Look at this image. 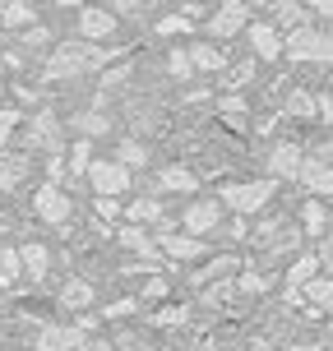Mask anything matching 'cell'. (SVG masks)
<instances>
[{
    "mask_svg": "<svg viewBox=\"0 0 333 351\" xmlns=\"http://www.w3.org/2000/svg\"><path fill=\"white\" fill-rule=\"evenodd\" d=\"M111 56L116 51H106L97 42H60L51 51V60H47V79H74L84 70H102Z\"/></svg>",
    "mask_w": 333,
    "mask_h": 351,
    "instance_id": "obj_1",
    "label": "cell"
},
{
    "mask_svg": "<svg viewBox=\"0 0 333 351\" xmlns=\"http://www.w3.org/2000/svg\"><path fill=\"white\" fill-rule=\"evenodd\" d=\"M282 56L297 60V65H333V33H319V28L306 23V28H297V33H287Z\"/></svg>",
    "mask_w": 333,
    "mask_h": 351,
    "instance_id": "obj_2",
    "label": "cell"
},
{
    "mask_svg": "<svg viewBox=\"0 0 333 351\" xmlns=\"http://www.w3.org/2000/svg\"><path fill=\"white\" fill-rule=\"evenodd\" d=\"M273 190H278V180H231V185L218 190V204L241 213V217H250V213H260L273 199Z\"/></svg>",
    "mask_w": 333,
    "mask_h": 351,
    "instance_id": "obj_3",
    "label": "cell"
},
{
    "mask_svg": "<svg viewBox=\"0 0 333 351\" xmlns=\"http://www.w3.org/2000/svg\"><path fill=\"white\" fill-rule=\"evenodd\" d=\"M246 23H250V5L246 0H222V5L213 10V19H209V37L213 42L236 37V33H246Z\"/></svg>",
    "mask_w": 333,
    "mask_h": 351,
    "instance_id": "obj_4",
    "label": "cell"
},
{
    "mask_svg": "<svg viewBox=\"0 0 333 351\" xmlns=\"http://www.w3.org/2000/svg\"><path fill=\"white\" fill-rule=\"evenodd\" d=\"M33 208H37V217H42V222H51V227H65V222H70V194L60 190V185H51V180H47V185H42V190L33 194Z\"/></svg>",
    "mask_w": 333,
    "mask_h": 351,
    "instance_id": "obj_5",
    "label": "cell"
},
{
    "mask_svg": "<svg viewBox=\"0 0 333 351\" xmlns=\"http://www.w3.org/2000/svg\"><path fill=\"white\" fill-rule=\"evenodd\" d=\"M88 185L97 194H106V199H116V194L130 190V171H125L116 158H106V162H93L88 167Z\"/></svg>",
    "mask_w": 333,
    "mask_h": 351,
    "instance_id": "obj_6",
    "label": "cell"
},
{
    "mask_svg": "<svg viewBox=\"0 0 333 351\" xmlns=\"http://www.w3.org/2000/svg\"><path fill=\"white\" fill-rule=\"evenodd\" d=\"M301 158H306L301 143H287V139L273 143V148H268V162H264V167H268V180H297Z\"/></svg>",
    "mask_w": 333,
    "mask_h": 351,
    "instance_id": "obj_7",
    "label": "cell"
},
{
    "mask_svg": "<svg viewBox=\"0 0 333 351\" xmlns=\"http://www.w3.org/2000/svg\"><path fill=\"white\" fill-rule=\"evenodd\" d=\"M246 37H250V51L260 56V60H282V33L268 23V19L246 23Z\"/></svg>",
    "mask_w": 333,
    "mask_h": 351,
    "instance_id": "obj_8",
    "label": "cell"
},
{
    "mask_svg": "<svg viewBox=\"0 0 333 351\" xmlns=\"http://www.w3.org/2000/svg\"><path fill=\"white\" fill-rule=\"evenodd\" d=\"M297 180L310 190V199H333V167L319 158H301V171Z\"/></svg>",
    "mask_w": 333,
    "mask_h": 351,
    "instance_id": "obj_9",
    "label": "cell"
},
{
    "mask_svg": "<svg viewBox=\"0 0 333 351\" xmlns=\"http://www.w3.org/2000/svg\"><path fill=\"white\" fill-rule=\"evenodd\" d=\"M116 33V14L102 10V5H84L79 10V37L84 42H106V37Z\"/></svg>",
    "mask_w": 333,
    "mask_h": 351,
    "instance_id": "obj_10",
    "label": "cell"
},
{
    "mask_svg": "<svg viewBox=\"0 0 333 351\" xmlns=\"http://www.w3.org/2000/svg\"><path fill=\"white\" fill-rule=\"evenodd\" d=\"M222 227V204L218 199H199L185 208V231L190 236H213V231Z\"/></svg>",
    "mask_w": 333,
    "mask_h": 351,
    "instance_id": "obj_11",
    "label": "cell"
},
{
    "mask_svg": "<svg viewBox=\"0 0 333 351\" xmlns=\"http://www.w3.org/2000/svg\"><path fill=\"white\" fill-rule=\"evenodd\" d=\"M79 342H84V333H79V328H65V324H42V328H37L33 351H74Z\"/></svg>",
    "mask_w": 333,
    "mask_h": 351,
    "instance_id": "obj_12",
    "label": "cell"
},
{
    "mask_svg": "<svg viewBox=\"0 0 333 351\" xmlns=\"http://www.w3.org/2000/svg\"><path fill=\"white\" fill-rule=\"evenodd\" d=\"M301 300H306L310 319L315 315H333V278H310L306 287H301Z\"/></svg>",
    "mask_w": 333,
    "mask_h": 351,
    "instance_id": "obj_13",
    "label": "cell"
},
{
    "mask_svg": "<svg viewBox=\"0 0 333 351\" xmlns=\"http://www.w3.org/2000/svg\"><path fill=\"white\" fill-rule=\"evenodd\" d=\"M56 125H60V121H56V111H37L33 121H28V139H23V143H28V148H51V153H56V139H60Z\"/></svg>",
    "mask_w": 333,
    "mask_h": 351,
    "instance_id": "obj_14",
    "label": "cell"
},
{
    "mask_svg": "<svg viewBox=\"0 0 333 351\" xmlns=\"http://www.w3.org/2000/svg\"><path fill=\"white\" fill-rule=\"evenodd\" d=\"M19 268H23L33 282H42L47 268H51V250L42 245V241H23V245H19Z\"/></svg>",
    "mask_w": 333,
    "mask_h": 351,
    "instance_id": "obj_15",
    "label": "cell"
},
{
    "mask_svg": "<svg viewBox=\"0 0 333 351\" xmlns=\"http://www.w3.org/2000/svg\"><path fill=\"white\" fill-rule=\"evenodd\" d=\"M158 190H167V194H194V190H199V176H194L190 167L172 162V167H162V171H158Z\"/></svg>",
    "mask_w": 333,
    "mask_h": 351,
    "instance_id": "obj_16",
    "label": "cell"
},
{
    "mask_svg": "<svg viewBox=\"0 0 333 351\" xmlns=\"http://www.w3.org/2000/svg\"><path fill=\"white\" fill-rule=\"evenodd\" d=\"M162 241V254H167V259H199V254H204V250H209V241H199V236H190V231H185V236H158Z\"/></svg>",
    "mask_w": 333,
    "mask_h": 351,
    "instance_id": "obj_17",
    "label": "cell"
},
{
    "mask_svg": "<svg viewBox=\"0 0 333 351\" xmlns=\"http://www.w3.org/2000/svg\"><path fill=\"white\" fill-rule=\"evenodd\" d=\"M185 56H190V70H199V74H218V70H227V56L218 51L213 42H194V47H185Z\"/></svg>",
    "mask_w": 333,
    "mask_h": 351,
    "instance_id": "obj_18",
    "label": "cell"
},
{
    "mask_svg": "<svg viewBox=\"0 0 333 351\" xmlns=\"http://www.w3.org/2000/svg\"><path fill=\"white\" fill-rule=\"evenodd\" d=\"M116 241H121L125 250H135L139 259H158V245H153V236H148L143 227H135V222H125V227L116 231Z\"/></svg>",
    "mask_w": 333,
    "mask_h": 351,
    "instance_id": "obj_19",
    "label": "cell"
},
{
    "mask_svg": "<svg viewBox=\"0 0 333 351\" xmlns=\"http://www.w3.org/2000/svg\"><path fill=\"white\" fill-rule=\"evenodd\" d=\"M218 116H222L231 130H246V125H250V106H246V97H241V93H222V97H218Z\"/></svg>",
    "mask_w": 333,
    "mask_h": 351,
    "instance_id": "obj_20",
    "label": "cell"
},
{
    "mask_svg": "<svg viewBox=\"0 0 333 351\" xmlns=\"http://www.w3.org/2000/svg\"><path fill=\"white\" fill-rule=\"evenodd\" d=\"M37 23V10L28 0H5L0 5V28H33Z\"/></svg>",
    "mask_w": 333,
    "mask_h": 351,
    "instance_id": "obj_21",
    "label": "cell"
},
{
    "mask_svg": "<svg viewBox=\"0 0 333 351\" xmlns=\"http://www.w3.org/2000/svg\"><path fill=\"white\" fill-rule=\"evenodd\" d=\"M236 268H241V259H236V254H218V259H209V268H199V273H194V287H209V282H227V273H236Z\"/></svg>",
    "mask_w": 333,
    "mask_h": 351,
    "instance_id": "obj_22",
    "label": "cell"
},
{
    "mask_svg": "<svg viewBox=\"0 0 333 351\" xmlns=\"http://www.w3.org/2000/svg\"><path fill=\"white\" fill-rule=\"evenodd\" d=\"M273 28H278V33H297V28H306V5H297V0H278V5H273Z\"/></svg>",
    "mask_w": 333,
    "mask_h": 351,
    "instance_id": "obj_23",
    "label": "cell"
},
{
    "mask_svg": "<svg viewBox=\"0 0 333 351\" xmlns=\"http://www.w3.org/2000/svg\"><path fill=\"white\" fill-rule=\"evenodd\" d=\"M125 222H135V227H143V222H162V204L158 199H135V204H125L121 208Z\"/></svg>",
    "mask_w": 333,
    "mask_h": 351,
    "instance_id": "obj_24",
    "label": "cell"
},
{
    "mask_svg": "<svg viewBox=\"0 0 333 351\" xmlns=\"http://www.w3.org/2000/svg\"><path fill=\"white\" fill-rule=\"evenodd\" d=\"M60 305H65V310H88V305H93V282H84V278L65 282V287H60Z\"/></svg>",
    "mask_w": 333,
    "mask_h": 351,
    "instance_id": "obj_25",
    "label": "cell"
},
{
    "mask_svg": "<svg viewBox=\"0 0 333 351\" xmlns=\"http://www.w3.org/2000/svg\"><path fill=\"white\" fill-rule=\"evenodd\" d=\"M282 116H287V121H315V93L297 88V93L282 102Z\"/></svg>",
    "mask_w": 333,
    "mask_h": 351,
    "instance_id": "obj_26",
    "label": "cell"
},
{
    "mask_svg": "<svg viewBox=\"0 0 333 351\" xmlns=\"http://www.w3.org/2000/svg\"><path fill=\"white\" fill-rule=\"evenodd\" d=\"M301 227H306V236H310V241H319V236L329 231V208H324L319 199H310V204H306V213H301Z\"/></svg>",
    "mask_w": 333,
    "mask_h": 351,
    "instance_id": "obj_27",
    "label": "cell"
},
{
    "mask_svg": "<svg viewBox=\"0 0 333 351\" xmlns=\"http://www.w3.org/2000/svg\"><path fill=\"white\" fill-rule=\"evenodd\" d=\"M23 176H28V162L10 153V158H0V190H19L23 185Z\"/></svg>",
    "mask_w": 333,
    "mask_h": 351,
    "instance_id": "obj_28",
    "label": "cell"
},
{
    "mask_svg": "<svg viewBox=\"0 0 333 351\" xmlns=\"http://www.w3.org/2000/svg\"><path fill=\"white\" fill-rule=\"evenodd\" d=\"M315 273H319V259H315V254L297 259L292 268H287V291H301V287H306V282L315 278Z\"/></svg>",
    "mask_w": 333,
    "mask_h": 351,
    "instance_id": "obj_29",
    "label": "cell"
},
{
    "mask_svg": "<svg viewBox=\"0 0 333 351\" xmlns=\"http://www.w3.org/2000/svg\"><path fill=\"white\" fill-rule=\"evenodd\" d=\"M255 79V60H236L227 65V79H222V93H241V88Z\"/></svg>",
    "mask_w": 333,
    "mask_h": 351,
    "instance_id": "obj_30",
    "label": "cell"
},
{
    "mask_svg": "<svg viewBox=\"0 0 333 351\" xmlns=\"http://www.w3.org/2000/svg\"><path fill=\"white\" fill-rule=\"evenodd\" d=\"M116 162H121L125 171H130V167H148V148H143L139 139H121V153H116Z\"/></svg>",
    "mask_w": 333,
    "mask_h": 351,
    "instance_id": "obj_31",
    "label": "cell"
},
{
    "mask_svg": "<svg viewBox=\"0 0 333 351\" xmlns=\"http://www.w3.org/2000/svg\"><path fill=\"white\" fill-rule=\"evenodd\" d=\"M185 319H190V310H185V305H162L158 315H153V328H181Z\"/></svg>",
    "mask_w": 333,
    "mask_h": 351,
    "instance_id": "obj_32",
    "label": "cell"
},
{
    "mask_svg": "<svg viewBox=\"0 0 333 351\" xmlns=\"http://www.w3.org/2000/svg\"><path fill=\"white\" fill-rule=\"evenodd\" d=\"M79 130H84V139H93V134H111V121H106V111H88V116H79Z\"/></svg>",
    "mask_w": 333,
    "mask_h": 351,
    "instance_id": "obj_33",
    "label": "cell"
},
{
    "mask_svg": "<svg viewBox=\"0 0 333 351\" xmlns=\"http://www.w3.org/2000/svg\"><path fill=\"white\" fill-rule=\"evenodd\" d=\"M130 74H135L130 65H116L111 74H102V84H97V93H102V102L111 97V93H116V88H125V84H130Z\"/></svg>",
    "mask_w": 333,
    "mask_h": 351,
    "instance_id": "obj_34",
    "label": "cell"
},
{
    "mask_svg": "<svg viewBox=\"0 0 333 351\" xmlns=\"http://www.w3.org/2000/svg\"><path fill=\"white\" fill-rule=\"evenodd\" d=\"M88 167H93V143L79 139V143H74V153H70V171L74 176H88Z\"/></svg>",
    "mask_w": 333,
    "mask_h": 351,
    "instance_id": "obj_35",
    "label": "cell"
},
{
    "mask_svg": "<svg viewBox=\"0 0 333 351\" xmlns=\"http://www.w3.org/2000/svg\"><path fill=\"white\" fill-rule=\"evenodd\" d=\"M167 74L172 79H190V56H185V47H172V56H167Z\"/></svg>",
    "mask_w": 333,
    "mask_h": 351,
    "instance_id": "obj_36",
    "label": "cell"
},
{
    "mask_svg": "<svg viewBox=\"0 0 333 351\" xmlns=\"http://www.w3.org/2000/svg\"><path fill=\"white\" fill-rule=\"evenodd\" d=\"M19 121H23V116H19V106H0V143H10V139H14Z\"/></svg>",
    "mask_w": 333,
    "mask_h": 351,
    "instance_id": "obj_37",
    "label": "cell"
},
{
    "mask_svg": "<svg viewBox=\"0 0 333 351\" xmlns=\"http://www.w3.org/2000/svg\"><path fill=\"white\" fill-rule=\"evenodd\" d=\"M194 19H185V14H167V19H158V37H176V33H185Z\"/></svg>",
    "mask_w": 333,
    "mask_h": 351,
    "instance_id": "obj_38",
    "label": "cell"
},
{
    "mask_svg": "<svg viewBox=\"0 0 333 351\" xmlns=\"http://www.w3.org/2000/svg\"><path fill=\"white\" fill-rule=\"evenodd\" d=\"M236 291H250V296H260V291H268V278H260V273H246V278H236Z\"/></svg>",
    "mask_w": 333,
    "mask_h": 351,
    "instance_id": "obj_39",
    "label": "cell"
},
{
    "mask_svg": "<svg viewBox=\"0 0 333 351\" xmlns=\"http://www.w3.org/2000/svg\"><path fill=\"white\" fill-rule=\"evenodd\" d=\"M125 315H139V300H116V305H106V319H125Z\"/></svg>",
    "mask_w": 333,
    "mask_h": 351,
    "instance_id": "obj_40",
    "label": "cell"
},
{
    "mask_svg": "<svg viewBox=\"0 0 333 351\" xmlns=\"http://www.w3.org/2000/svg\"><path fill=\"white\" fill-rule=\"evenodd\" d=\"M60 176H65V158H60V153H51V158H47V180H51V185H60Z\"/></svg>",
    "mask_w": 333,
    "mask_h": 351,
    "instance_id": "obj_41",
    "label": "cell"
},
{
    "mask_svg": "<svg viewBox=\"0 0 333 351\" xmlns=\"http://www.w3.org/2000/svg\"><path fill=\"white\" fill-rule=\"evenodd\" d=\"M315 121H333V97L329 93H315Z\"/></svg>",
    "mask_w": 333,
    "mask_h": 351,
    "instance_id": "obj_42",
    "label": "cell"
},
{
    "mask_svg": "<svg viewBox=\"0 0 333 351\" xmlns=\"http://www.w3.org/2000/svg\"><path fill=\"white\" fill-rule=\"evenodd\" d=\"M143 296H167V278H158V273H148V282H143Z\"/></svg>",
    "mask_w": 333,
    "mask_h": 351,
    "instance_id": "obj_43",
    "label": "cell"
},
{
    "mask_svg": "<svg viewBox=\"0 0 333 351\" xmlns=\"http://www.w3.org/2000/svg\"><path fill=\"white\" fill-rule=\"evenodd\" d=\"M102 10H111V14H125V10H139L143 0H97Z\"/></svg>",
    "mask_w": 333,
    "mask_h": 351,
    "instance_id": "obj_44",
    "label": "cell"
},
{
    "mask_svg": "<svg viewBox=\"0 0 333 351\" xmlns=\"http://www.w3.org/2000/svg\"><path fill=\"white\" fill-rule=\"evenodd\" d=\"M315 259H319V263H333V227L319 236V254H315Z\"/></svg>",
    "mask_w": 333,
    "mask_h": 351,
    "instance_id": "obj_45",
    "label": "cell"
},
{
    "mask_svg": "<svg viewBox=\"0 0 333 351\" xmlns=\"http://www.w3.org/2000/svg\"><path fill=\"white\" fill-rule=\"evenodd\" d=\"M97 217H121V204L106 199V194H97Z\"/></svg>",
    "mask_w": 333,
    "mask_h": 351,
    "instance_id": "obj_46",
    "label": "cell"
},
{
    "mask_svg": "<svg viewBox=\"0 0 333 351\" xmlns=\"http://www.w3.org/2000/svg\"><path fill=\"white\" fill-rule=\"evenodd\" d=\"M74 351H111V342H102V337H88V333H84V342H79Z\"/></svg>",
    "mask_w": 333,
    "mask_h": 351,
    "instance_id": "obj_47",
    "label": "cell"
},
{
    "mask_svg": "<svg viewBox=\"0 0 333 351\" xmlns=\"http://www.w3.org/2000/svg\"><path fill=\"white\" fill-rule=\"evenodd\" d=\"M315 158H319V162H329V167H333V134H329L324 143H315Z\"/></svg>",
    "mask_w": 333,
    "mask_h": 351,
    "instance_id": "obj_48",
    "label": "cell"
},
{
    "mask_svg": "<svg viewBox=\"0 0 333 351\" xmlns=\"http://www.w3.org/2000/svg\"><path fill=\"white\" fill-rule=\"evenodd\" d=\"M306 10H315L319 19H329L333 14V0H306Z\"/></svg>",
    "mask_w": 333,
    "mask_h": 351,
    "instance_id": "obj_49",
    "label": "cell"
},
{
    "mask_svg": "<svg viewBox=\"0 0 333 351\" xmlns=\"http://www.w3.org/2000/svg\"><path fill=\"white\" fill-rule=\"evenodd\" d=\"M287 351H319L315 342H297V347H287Z\"/></svg>",
    "mask_w": 333,
    "mask_h": 351,
    "instance_id": "obj_50",
    "label": "cell"
},
{
    "mask_svg": "<svg viewBox=\"0 0 333 351\" xmlns=\"http://www.w3.org/2000/svg\"><path fill=\"white\" fill-rule=\"evenodd\" d=\"M56 5H65V10H70V5H79V0H56Z\"/></svg>",
    "mask_w": 333,
    "mask_h": 351,
    "instance_id": "obj_51",
    "label": "cell"
},
{
    "mask_svg": "<svg viewBox=\"0 0 333 351\" xmlns=\"http://www.w3.org/2000/svg\"><path fill=\"white\" fill-rule=\"evenodd\" d=\"M0 74H5V65H0Z\"/></svg>",
    "mask_w": 333,
    "mask_h": 351,
    "instance_id": "obj_52",
    "label": "cell"
},
{
    "mask_svg": "<svg viewBox=\"0 0 333 351\" xmlns=\"http://www.w3.org/2000/svg\"><path fill=\"white\" fill-rule=\"evenodd\" d=\"M0 5H5V0H0Z\"/></svg>",
    "mask_w": 333,
    "mask_h": 351,
    "instance_id": "obj_53",
    "label": "cell"
}]
</instances>
